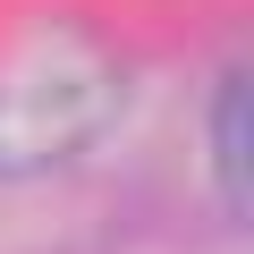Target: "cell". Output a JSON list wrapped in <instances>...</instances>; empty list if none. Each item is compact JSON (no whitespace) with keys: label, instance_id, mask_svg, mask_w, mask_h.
I'll return each mask as SVG.
<instances>
[{"label":"cell","instance_id":"obj_1","mask_svg":"<svg viewBox=\"0 0 254 254\" xmlns=\"http://www.w3.org/2000/svg\"><path fill=\"white\" fill-rule=\"evenodd\" d=\"M110 110V68L85 43H34L9 76H0V170L60 161L85 127Z\"/></svg>","mask_w":254,"mask_h":254},{"label":"cell","instance_id":"obj_2","mask_svg":"<svg viewBox=\"0 0 254 254\" xmlns=\"http://www.w3.org/2000/svg\"><path fill=\"white\" fill-rule=\"evenodd\" d=\"M237 161L246 153H237V85H229L220 93V170H229V195H237Z\"/></svg>","mask_w":254,"mask_h":254}]
</instances>
